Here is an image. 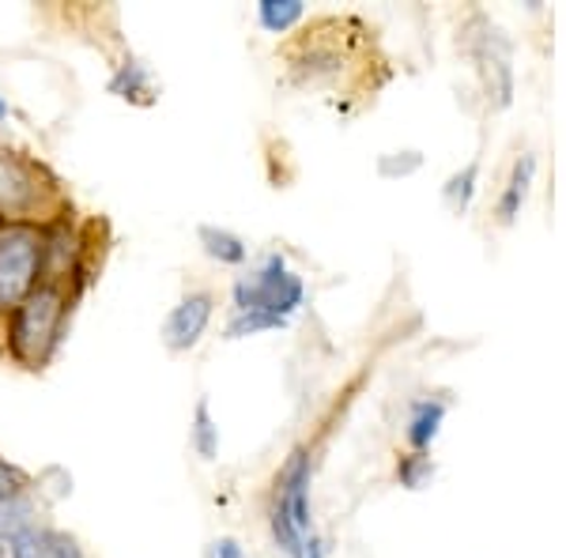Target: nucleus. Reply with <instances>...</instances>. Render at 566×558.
Masks as SVG:
<instances>
[{
	"mask_svg": "<svg viewBox=\"0 0 566 558\" xmlns=\"http://www.w3.org/2000/svg\"><path fill=\"white\" fill-rule=\"evenodd\" d=\"M306 4L303 0H261L258 4V23L269 34H287L295 23H303Z\"/></svg>",
	"mask_w": 566,
	"mask_h": 558,
	"instance_id": "obj_12",
	"label": "nucleus"
},
{
	"mask_svg": "<svg viewBox=\"0 0 566 558\" xmlns=\"http://www.w3.org/2000/svg\"><path fill=\"white\" fill-rule=\"evenodd\" d=\"M45 227L0 223V314H12L42 283Z\"/></svg>",
	"mask_w": 566,
	"mask_h": 558,
	"instance_id": "obj_4",
	"label": "nucleus"
},
{
	"mask_svg": "<svg viewBox=\"0 0 566 558\" xmlns=\"http://www.w3.org/2000/svg\"><path fill=\"white\" fill-rule=\"evenodd\" d=\"M533 181H536V155L533 151H522L510 167V178L499 193V204H495V215L499 223H514L522 215L528 193H533Z\"/></svg>",
	"mask_w": 566,
	"mask_h": 558,
	"instance_id": "obj_8",
	"label": "nucleus"
},
{
	"mask_svg": "<svg viewBox=\"0 0 566 558\" xmlns=\"http://www.w3.org/2000/svg\"><path fill=\"white\" fill-rule=\"evenodd\" d=\"M0 558H8V536L0 533Z\"/></svg>",
	"mask_w": 566,
	"mask_h": 558,
	"instance_id": "obj_19",
	"label": "nucleus"
},
{
	"mask_svg": "<svg viewBox=\"0 0 566 558\" xmlns=\"http://www.w3.org/2000/svg\"><path fill=\"white\" fill-rule=\"evenodd\" d=\"M8 558H87V551L76 536L34 520L31 528L8 536Z\"/></svg>",
	"mask_w": 566,
	"mask_h": 558,
	"instance_id": "obj_7",
	"label": "nucleus"
},
{
	"mask_svg": "<svg viewBox=\"0 0 566 558\" xmlns=\"http://www.w3.org/2000/svg\"><path fill=\"white\" fill-rule=\"evenodd\" d=\"M303 306H306V280L291 269V261L283 253H269L258 269L242 272L234 280L227 340H245V336L287 328Z\"/></svg>",
	"mask_w": 566,
	"mask_h": 558,
	"instance_id": "obj_1",
	"label": "nucleus"
},
{
	"mask_svg": "<svg viewBox=\"0 0 566 558\" xmlns=\"http://www.w3.org/2000/svg\"><path fill=\"white\" fill-rule=\"evenodd\" d=\"M310 483H314V461L306 450H295L283 461L272 483L269 528L276 547L287 558H325V539L314 528V506H310Z\"/></svg>",
	"mask_w": 566,
	"mask_h": 558,
	"instance_id": "obj_2",
	"label": "nucleus"
},
{
	"mask_svg": "<svg viewBox=\"0 0 566 558\" xmlns=\"http://www.w3.org/2000/svg\"><path fill=\"white\" fill-rule=\"evenodd\" d=\"M109 95L125 98V103L148 106L155 98V76L140 57H125L117 72L109 76Z\"/></svg>",
	"mask_w": 566,
	"mask_h": 558,
	"instance_id": "obj_10",
	"label": "nucleus"
},
{
	"mask_svg": "<svg viewBox=\"0 0 566 558\" xmlns=\"http://www.w3.org/2000/svg\"><path fill=\"white\" fill-rule=\"evenodd\" d=\"M197 238H200V250H205L216 264H227V269H239V264L250 261V245H245V238H239L234 231H227V227L205 223V227L197 231Z\"/></svg>",
	"mask_w": 566,
	"mask_h": 558,
	"instance_id": "obj_11",
	"label": "nucleus"
},
{
	"mask_svg": "<svg viewBox=\"0 0 566 558\" xmlns=\"http://www.w3.org/2000/svg\"><path fill=\"white\" fill-rule=\"evenodd\" d=\"M431 475H434V464H431V456H427V453H405V456H400V464H397L400 487L423 491Z\"/></svg>",
	"mask_w": 566,
	"mask_h": 558,
	"instance_id": "obj_15",
	"label": "nucleus"
},
{
	"mask_svg": "<svg viewBox=\"0 0 566 558\" xmlns=\"http://www.w3.org/2000/svg\"><path fill=\"white\" fill-rule=\"evenodd\" d=\"M423 167V155L419 151H392V155H381L378 170L381 178H405V173H416Z\"/></svg>",
	"mask_w": 566,
	"mask_h": 558,
	"instance_id": "obj_16",
	"label": "nucleus"
},
{
	"mask_svg": "<svg viewBox=\"0 0 566 558\" xmlns=\"http://www.w3.org/2000/svg\"><path fill=\"white\" fill-rule=\"evenodd\" d=\"M189 438H193V450L200 453V461H216L219 456V423L205 397L193 408V430H189Z\"/></svg>",
	"mask_w": 566,
	"mask_h": 558,
	"instance_id": "obj_13",
	"label": "nucleus"
},
{
	"mask_svg": "<svg viewBox=\"0 0 566 558\" xmlns=\"http://www.w3.org/2000/svg\"><path fill=\"white\" fill-rule=\"evenodd\" d=\"M212 314H216L212 291H189V295L167 314V322H163V344H167V351H175V355L193 351V347L205 340L208 325H212Z\"/></svg>",
	"mask_w": 566,
	"mask_h": 558,
	"instance_id": "obj_6",
	"label": "nucleus"
},
{
	"mask_svg": "<svg viewBox=\"0 0 566 558\" xmlns=\"http://www.w3.org/2000/svg\"><path fill=\"white\" fill-rule=\"evenodd\" d=\"M446 411H450V404H446L442 397L416 400L412 411H408V427H405V438H408V445H412V453H427L438 442L442 423H446Z\"/></svg>",
	"mask_w": 566,
	"mask_h": 558,
	"instance_id": "obj_9",
	"label": "nucleus"
},
{
	"mask_svg": "<svg viewBox=\"0 0 566 558\" xmlns=\"http://www.w3.org/2000/svg\"><path fill=\"white\" fill-rule=\"evenodd\" d=\"M72 309L69 283L42 280L20 306L8 314V355L27 370H42L65 340V322Z\"/></svg>",
	"mask_w": 566,
	"mask_h": 558,
	"instance_id": "obj_3",
	"label": "nucleus"
},
{
	"mask_svg": "<svg viewBox=\"0 0 566 558\" xmlns=\"http://www.w3.org/2000/svg\"><path fill=\"white\" fill-rule=\"evenodd\" d=\"M476 189H480V159H472L469 167L458 170L450 181H446L442 197H446V204H450L453 212H469V204H472V197H476Z\"/></svg>",
	"mask_w": 566,
	"mask_h": 558,
	"instance_id": "obj_14",
	"label": "nucleus"
},
{
	"mask_svg": "<svg viewBox=\"0 0 566 558\" xmlns=\"http://www.w3.org/2000/svg\"><path fill=\"white\" fill-rule=\"evenodd\" d=\"M0 122H8V103L0 98Z\"/></svg>",
	"mask_w": 566,
	"mask_h": 558,
	"instance_id": "obj_20",
	"label": "nucleus"
},
{
	"mask_svg": "<svg viewBox=\"0 0 566 558\" xmlns=\"http://www.w3.org/2000/svg\"><path fill=\"white\" fill-rule=\"evenodd\" d=\"M208 558H250V555H245V547L234 536H219L208 544Z\"/></svg>",
	"mask_w": 566,
	"mask_h": 558,
	"instance_id": "obj_18",
	"label": "nucleus"
},
{
	"mask_svg": "<svg viewBox=\"0 0 566 558\" xmlns=\"http://www.w3.org/2000/svg\"><path fill=\"white\" fill-rule=\"evenodd\" d=\"M20 494H27V475L20 468H12V464L0 456V506L12 498H20Z\"/></svg>",
	"mask_w": 566,
	"mask_h": 558,
	"instance_id": "obj_17",
	"label": "nucleus"
},
{
	"mask_svg": "<svg viewBox=\"0 0 566 558\" xmlns=\"http://www.w3.org/2000/svg\"><path fill=\"white\" fill-rule=\"evenodd\" d=\"M42 208V167L27 155L0 148V215L4 223H34Z\"/></svg>",
	"mask_w": 566,
	"mask_h": 558,
	"instance_id": "obj_5",
	"label": "nucleus"
}]
</instances>
